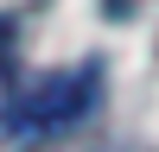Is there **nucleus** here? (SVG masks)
<instances>
[{"mask_svg": "<svg viewBox=\"0 0 159 152\" xmlns=\"http://www.w3.org/2000/svg\"><path fill=\"white\" fill-rule=\"evenodd\" d=\"M96 101H102V63H76V70H57V76L25 82L19 95L7 101V120L19 127V133H64V127H76Z\"/></svg>", "mask_w": 159, "mask_h": 152, "instance_id": "1", "label": "nucleus"}]
</instances>
